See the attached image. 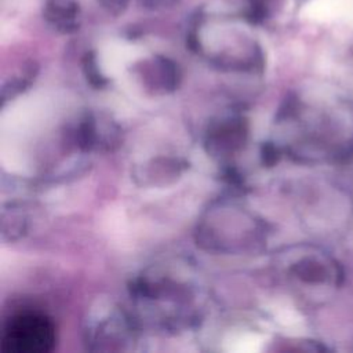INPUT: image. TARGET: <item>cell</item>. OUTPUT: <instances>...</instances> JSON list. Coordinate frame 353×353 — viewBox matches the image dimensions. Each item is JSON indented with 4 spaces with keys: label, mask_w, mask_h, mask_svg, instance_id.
<instances>
[{
    "label": "cell",
    "mask_w": 353,
    "mask_h": 353,
    "mask_svg": "<svg viewBox=\"0 0 353 353\" xmlns=\"http://www.w3.org/2000/svg\"><path fill=\"white\" fill-rule=\"evenodd\" d=\"M139 55L141 48L124 41L113 40L106 43L101 48L99 62L106 73L114 76L119 74L131 61H134Z\"/></svg>",
    "instance_id": "cell-1"
}]
</instances>
